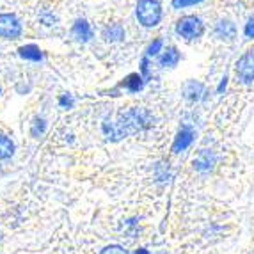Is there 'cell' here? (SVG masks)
Instances as JSON below:
<instances>
[{"label":"cell","instance_id":"obj_1","mask_svg":"<svg viewBox=\"0 0 254 254\" xmlns=\"http://www.w3.org/2000/svg\"><path fill=\"white\" fill-rule=\"evenodd\" d=\"M153 116L146 109H130L119 116L118 127L121 128L123 135H133L139 131H144L151 127Z\"/></svg>","mask_w":254,"mask_h":254},{"label":"cell","instance_id":"obj_2","mask_svg":"<svg viewBox=\"0 0 254 254\" xmlns=\"http://www.w3.org/2000/svg\"><path fill=\"white\" fill-rule=\"evenodd\" d=\"M135 14L142 27H155L162 20V5L158 0H139Z\"/></svg>","mask_w":254,"mask_h":254},{"label":"cell","instance_id":"obj_3","mask_svg":"<svg viewBox=\"0 0 254 254\" xmlns=\"http://www.w3.org/2000/svg\"><path fill=\"white\" fill-rule=\"evenodd\" d=\"M176 32L185 39H195L203 36L204 25L197 16H183L176 23Z\"/></svg>","mask_w":254,"mask_h":254},{"label":"cell","instance_id":"obj_4","mask_svg":"<svg viewBox=\"0 0 254 254\" xmlns=\"http://www.w3.org/2000/svg\"><path fill=\"white\" fill-rule=\"evenodd\" d=\"M21 36V23L14 14L4 13L0 14V38L18 39Z\"/></svg>","mask_w":254,"mask_h":254},{"label":"cell","instance_id":"obj_5","mask_svg":"<svg viewBox=\"0 0 254 254\" xmlns=\"http://www.w3.org/2000/svg\"><path fill=\"white\" fill-rule=\"evenodd\" d=\"M237 76L244 84H251L254 80V52H247L237 63Z\"/></svg>","mask_w":254,"mask_h":254},{"label":"cell","instance_id":"obj_6","mask_svg":"<svg viewBox=\"0 0 254 254\" xmlns=\"http://www.w3.org/2000/svg\"><path fill=\"white\" fill-rule=\"evenodd\" d=\"M192 165H194V169L199 171V173H208V171H212L213 165H215V157H213V153L210 151V149H201V151H197L194 160H192Z\"/></svg>","mask_w":254,"mask_h":254},{"label":"cell","instance_id":"obj_7","mask_svg":"<svg viewBox=\"0 0 254 254\" xmlns=\"http://www.w3.org/2000/svg\"><path fill=\"white\" fill-rule=\"evenodd\" d=\"M192 142H194V131H192V128H182L173 142V151L174 153L185 151Z\"/></svg>","mask_w":254,"mask_h":254},{"label":"cell","instance_id":"obj_8","mask_svg":"<svg viewBox=\"0 0 254 254\" xmlns=\"http://www.w3.org/2000/svg\"><path fill=\"white\" fill-rule=\"evenodd\" d=\"M71 34L76 41H89V39L93 38V30H91V25L87 23V21L78 18V20L73 23Z\"/></svg>","mask_w":254,"mask_h":254},{"label":"cell","instance_id":"obj_9","mask_svg":"<svg viewBox=\"0 0 254 254\" xmlns=\"http://www.w3.org/2000/svg\"><path fill=\"white\" fill-rule=\"evenodd\" d=\"M203 84H199V82L195 80H190L187 82L185 85H183V96L187 98V100H190V102H197L201 98V94H203Z\"/></svg>","mask_w":254,"mask_h":254},{"label":"cell","instance_id":"obj_10","mask_svg":"<svg viewBox=\"0 0 254 254\" xmlns=\"http://www.w3.org/2000/svg\"><path fill=\"white\" fill-rule=\"evenodd\" d=\"M178 63H180L178 48L169 47L167 50H164V54H162V57H160V64L164 66V68H173V66H176Z\"/></svg>","mask_w":254,"mask_h":254},{"label":"cell","instance_id":"obj_11","mask_svg":"<svg viewBox=\"0 0 254 254\" xmlns=\"http://www.w3.org/2000/svg\"><path fill=\"white\" fill-rule=\"evenodd\" d=\"M18 52H20V57H23V59H27V61L38 63V61L43 59V52L39 50V47H36V45H25V47H21Z\"/></svg>","mask_w":254,"mask_h":254},{"label":"cell","instance_id":"obj_12","mask_svg":"<svg viewBox=\"0 0 254 254\" xmlns=\"http://www.w3.org/2000/svg\"><path fill=\"white\" fill-rule=\"evenodd\" d=\"M103 38L107 41H121L125 38V29L119 23H110L105 30H103Z\"/></svg>","mask_w":254,"mask_h":254},{"label":"cell","instance_id":"obj_13","mask_svg":"<svg viewBox=\"0 0 254 254\" xmlns=\"http://www.w3.org/2000/svg\"><path fill=\"white\" fill-rule=\"evenodd\" d=\"M14 155V142L7 135H0V160H9Z\"/></svg>","mask_w":254,"mask_h":254},{"label":"cell","instance_id":"obj_14","mask_svg":"<svg viewBox=\"0 0 254 254\" xmlns=\"http://www.w3.org/2000/svg\"><path fill=\"white\" fill-rule=\"evenodd\" d=\"M125 85H127V89L131 91V93H139L142 87H144V80H142V76L139 73H131L125 78Z\"/></svg>","mask_w":254,"mask_h":254},{"label":"cell","instance_id":"obj_15","mask_svg":"<svg viewBox=\"0 0 254 254\" xmlns=\"http://www.w3.org/2000/svg\"><path fill=\"white\" fill-rule=\"evenodd\" d=\"M217 34H219L220 38L231 39L235 36V25L228 20L219 21V23H217Z\"/></svg>","mask_w":254,"mask_h":254},{"label":"cell","instance_id":"obj_16","mask_svg":"<svg viewBox=\"0 0 254 254\" xmlns=\"http://www.w3.org/2000/svg\"><path fill=\"white\" fill-rule=\"evenodd\" d=\"M162 45H164V41H162V39H155V41H151V43H149V47L146 48V55H148V57L157 55L158 52L162 50Z\"/></svg>","mask_w":254,"mask_h":254},{"label":"cell","instance_id":"obj_17","mask_svg":"<svg viewBox=\"0 0 254 254\" xmlns=\"http://www.w3.org/2000/svg\"><path fill=\"white\" fill-rule=\"evenodd\" d=\"M201 0H173V5L176 9H183V7H189V5H195L199 4Z\"/></svg>","mask_w":254,"mask_h":254},{"label":"cell","instance_id":"obj_18","mask_svg":"<svg viewBox=\"0 0 254 254\" xmlns=\"http://www.w3.org/2000/svg\"><path fill=\"white\" fill-rule=\"evenodd\" d=\"M100 254H128L121 246H107Z\"/></svg>","mask_w":254,"mask_h":254},{"label":"cell","instance_id":"obj_19","mask_svg":"<svg viewBox=\"0 0 254 254\" xmlns=\"http://www.w3.org/2000/svg\"><path fill=\"white\" fill-rule=\"evenodd\" d=\"M246 36H247V38H254V16L251 18L249 21H247V25H246Z\"/></svg>","mask_w":254,"mask_h":254},{"label":"cell","instance_id":"obj_20","mask_svg":"<svg viewBox=\"0 0 254 254\" xmlns=\"http://www.w3.org/2000/svg\"><path fill=\"white\" fill-rule=\"evenodd\" d=\"M142 66H140V69H142V73H144L146 76H148V57H144V59H142Z\"/></svg>","mask_w":254,"mask_h":254},{"label":"cell","instance_id":"obj_21","mask_svg":"<svg viewBox=\"0 0 254 254\" xmlns=\"http://www.w3.org/2000/svg\"><path fill=\"white\" fill-rule=\"evenodd\" d=\"M71 103H73V102H71V98H66V96L61 98V105H63V107H64V105H68V107H69Z\"/></svg>","mask_w":254,"mask_h":254},{"label":"cell","instance_id":"obj_22","mask_svg":"<svg viewBox=\"0 0 254 254\" xmlns=\"http://www.w3.org/2000/svg\"><path fill=\"white\" fill-rule=\"evenodd\" d=\"M135 254H149V253H148V251H146V249H139Z\"/></svg>","mask_w":254,"mask_h":254},{"label":"cell","instance_id":"obj_23","mask_svg":"<svg viewBox=\"0 0 254 254\" xmlns=\"http://www.w3.org/2000/svg\"><path fill=\"white\" fill-rule=\"evenodd\" d=\"M0 93H2V89H0Z\"/></svg>","mask_w":254,"mask_h":254}]
</instances>
